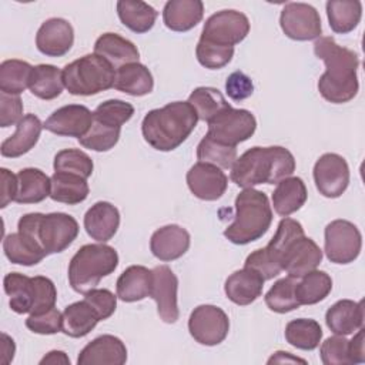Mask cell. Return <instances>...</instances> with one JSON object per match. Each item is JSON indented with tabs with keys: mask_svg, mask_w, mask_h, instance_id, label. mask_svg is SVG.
<instances>
[{
	"mask_svg": "<svg viewBox=\"0 0 365 365\" xmlns=\"http://www.w3.org/2000/svg\"><path fill=\"white\" fill-rule=\"evenodd\" d=\"M314 53L325 64V71L317 84L322 98L334 104L351 101L359 88L358 54L339 46L329 36H321L315 40Z\"/></svg>",
	"mask_w": 365,
	"mask_h": 365,
	"instance_id": "1",
	"label": "cell"
},
{
	"mask_svg": "<svg viewBox=\"0 0 365 365\" xmlns=\"http://www.w3.org/2000/svg\"><path fill=\"white\" fill-rule=\"evenodd\" d=\"M295 171V158L281 145L252 147L237 157L231 167V181L241 188L258 184H278Z\"/></svg>",
	"mask_w": 365,
	"mask_h": 365,
	"instance_id": "2",
	"label": "cell"
},
{
	"mask_svg": "<svg viewBox=\"0 0 365 365\" xmlns=\"http://www.w3.org/2000/svg\"><path fill=\"white\" fill-rule=\"evenodd\" d=\"M197 121V113L188 101H174L148 111L143 118L141 133L153 148L173 151L190 137Z\"/></svg>",
	"mask_w": 365,
	"mask_h": 365,
	"instance_id": "3",
	"label": "cell"
},
{
	"mask_svg": "<svg viewBox=\"0 0 365 365\" xmlns=\"http://www.w3.org/2000/svg\"><path fill=\"white\" fill-rule=\"evenodd\" d=\"M272 222V208L267 194L244 188L235 198L234 221L224 230V237L237 245L259 240Z\"/></svg>",
	"mask_w": 365,
	"mask_h": 365,
	"instance_id": "4",
	"label": "cell"
},
{
	"mask_svg": "<svg viewBox=\"0 0 365 365\" xmlns=\"http://www.w3.org/2000/svg\"><path fill=\"white\" fill-rule=\"evenodd\" d=\"M17 231L40 242L47 255L68 248L78 235V222L66 212H30L19 220Z\"/></svg>",
	"mask_w": 365,
	"mask_h": 365,
	"instance_id": "5",
	"label": "cell"
},
{
	"mask_svg": "<svg viewBox=\"0 0 365 365\" xmlns=\"http://www.w3.org/2000/svg\"><path fill=\"white\" fill-rule=\"evenodd\" d=\"M118 265L117 251L104 242L86 244L68 264V282L78 294L96 288L98 282L113 274Z\"/></svg>",
	"mask_w": 365,
	"mask_h": 365,
	"instance_id": "6",
	"label": "cell"
},
{
	"mask_svg": "<svg viewBox=\"0 0 365 365\" xmlns=\"http://www.w3.org/2000/svg\"><path fill=\"white\" fill-rule=\"evenodd\" d=\"M61 71L64 87L73 96H94L114 87L115 68L96 53L66 64Z\"/></svg>",
	"mask_w": 365,
	"mask_h": 365,
	"instance_id": "7",
	"label": "cell"
},
{
	"mask_svg": "<svg viewBox=\"0 0 365 365\" xmlns=\"http://www.w3.org/2000/svg\"><path fill=\"white\" fill-rule=\"evenodd\" d=\"M304 228L301 222L292 218H282L278 224V228L271 238V241L267 244V247L255 250L251 252L245 262L244 267L252 268L258 271L265 281L272 279L277 277L282 268H281V258L287 250V247L298 237L304 235Z\"/></svg>",
	"mask_w": 365,
	"mask_h": 365,
	"instance_id": "8",
	"label": "cell"
},
{
	"mask_svg": "<svg viewBox=\"0 0 365 365\" xmlns=\"http://www.w3.org/2000/svg\"><path fill=\"white\" fill-rule=\"evenodd\" d=\"M324 237V251L331 262L349 264L359 257L362 235L354 222L334 220L325 227Z\"/></svg>",
	"mask_w": 365,
	"mask_h": 365,
	"instance_id": "9",
	"label": "cell"
},
{
	"mask_svg": "<svg viewBox=\"0 0 365 365\" xmlns=\"http://www.w3.org/2000/svg\"><path fill=\"white\" fill-rule=\"evenodd\" d=\"M207 124L208 131L205 135L218 143L234 147L242 141H247L257 128V120L251 111L232 107L224 110Z\"/></svg>",
	"mask_w": 365,
	"mask_h": 365,
	"instance_id": "10",
	"label": "cell"
},
{
	"mask_svg": "<svg viewBox=\"0 0 365 365\" xmlns=\"http://www.w3.org/2000/svg\"><path fill=\"white\" fill-rule=\"evenodd\" d=\"M250 33L248 17L237 10H221L211 14L202 27L200 40L234 47Z\"/></svg>",
	"mask_w": 365,
	"mask_h": 365,
	"instance_id": "11",
	"label": "cell"
},
{
	"mask_svg": "<svg viewBox=\"0 0 365 365\" xmlns=\"http://www.w3.org/2000/svg\"><path fill=\"white\" fill-rule=\"evenodd\" d=\"M188 331L198 344L214 346L227 338L230 331V319L220 307L210 304L198 305L190 314Z\"/></svg>",
	"mask_w": 365,
	"mask_h": 365,
	"instance_id": "12",
	"label": "cell"
},
{
	"mask_svg": "<svg viewBox=\"0 0 365 365\" xmlns=\"http://www.w3.org/2000/svg\"><path fill=\"white\" fill-rule=\"evenodd\" d=\"M279 26L287 37L297 41L317 40L322 34L319 13L307 3H287L281 10Z\"/></svg>",
	"mask_w": 365,
	"mask_h": 365,
	"instance_id": "13",
	"label": "cell"
},
{
	"mask_svg": "<svg viewBox=\"0 0 365 365\" xmlns=\"http://www.w3.org/2000/svg\"><path fill=\"white\" fill-rule=\"evenodd\" d=\"M315 187L327 198L341 197L349 185V167L346 160L335 153L322 154L314 165Z\"/></svg>",
	"mask_w": 365,
	"mask_h": 365,
	"instance_id": "14",
	"label": "cell"
},
{
	"mask_svg": "<svg viewBox=\"0 0 365 365\" xmlns=\"http://www.w3.org/2000/svg\"><path fill=\"white\" fill-rule=\"evenodd\" d=\"M151 271L153 284L150 297L157 304L158 317L167 324H174L180 317L177 304L178 278L167 265H157Z\"/></svg>",
	"mask_w": 365,
	"mask_h": 365,
	"instance_id": "15",
	"label": "cell"
},
{
	"mask_svg": "<svg viewBox=\"0 0 365 365\" xmlns=\"http://www.w3.org/2000/svg\"><path fill=\"white\" fill-rule=\"evenodd\" d=\"M94 121L93 113L81 104H68L57 108L44 121L43 127L57 135L81 138Z\"/></svg>",
	"mask_w": 365,
	"mask_h": 365,
	"instance_id": "16",
	"label": "cell"
},
{
	"mask_svg": "<svg viewBox=\"0 0 365 365\" xmlns=\"http://www.w3.org/2000/svg\"><path fill=\"white\" fill-rule=\"evenodd\" d=\"M185 180L190 191L204 201L220 200L228 185V178L220 167L201 161L188 170Z\"/></svg>",
	"mask_w": 365,
	"mask_h": 365,
	"instance_id": "17",
	"label": "cell"
},
{
	"mask_svg": "<svg viewBox=\"0 0 365 365\" xmlns=\"http://www.w3.org/2000/svg\"><path fill=\"white\" fill-rule=\"evenodd\" d=\"M322 261V251L318 244L309 238L301 235L295 238L285 250L281 258V268L289 277L301 278L305 274L317 269Z\"/></svg>",
	"mask_w": 365,
	"mask_h": 365,
	"instance_id": "18",
	"label": "cell"
},
{
	"mask_svg": "<svg viewBox=\"0 0 365 365\" xmlns=\"http://www.w3.org/2000/svg\"><path fill=\"white\" fill-rule=\"evenodd\" d=\"M73 43V26L61 17H51L46 20L36 34L37 50L48 57H61L67 54Z\"/></svg>",
	"mask_w": 365,
	"mask_h": 365,
	"instance_id": "19",
	"label": "cell"
},
{
	"mask_svg": "<svg viewBox=\"0 0 365 365\" xmlns=\"http://www.w3.org/2000/svg\"><path fill=\"white\" fill-rule=\"evenodd\" d=\"M127 361L124 342L114 335H101L88 342L78 354V365H123Z\"/></svg>",
	"mask_w": 365,
	"mask_h": 365,
	"instance_id": "20",
	"label": "cell"
},
{
	"mask_svg": "<svg viewBox=\"0 0 365 365\" xmlns=\"http://www.w3.org/2000/svg\"><path fill=\"white\" fill-rule=\"evenodd\" d=\"M190 242L191 237L185 228L177 224H168L153 232L150 250L160 261H174L188 251Z\"/></svg>",
	"mask_w": 365,
	"mask_h": 365,
	"instance_id": "21",
	"label": "cell"
},
{
	"mask_svg": "<svg viewBox=\"0 0 365 365\" xmlns=\"http://www.w3.org/2000/svg\"><path fill=\"white\" fill-rule=\"evenodd\" d=\"M120 227V212L115 205L98 201L91 205L84 215V228L88 237L97 242L110 241Z\"/></svg>",
	"mask_w": 365,
	"mask_h": 365,
	"instance_id": "22",
	"label": "cell"
},
{
	"mask_svg": "<svg viewBox=\"0 0 365 365\" xmlns=\"http://www.w3.org/2000/svg\"><path fill=\"white\" fill-rule=\"evenodd\" d=\"M265 279L262 275L248 267L232 272L224 284L227 298L237 305H250L262 294Z\"/></svg>",
	"mask_w": 365,
	"mask_h": 365,
	"instance_id": "23",
	"label": "cell"
},
{
	"mask_svg": "<svg viewBox=\"0 0 365 365\" xmlns=\"http://www.w3.org/2000/svg\"><path fill=\"white\" fill-rule=\"evenodd\" d=\"M43 124L34 114H26L17 124L16 133L1 143L0 153L7 158H17L29 153L38 141Z\"/></svg>",
	"mask_w": 365,
	"mask_h": 365,
	"instance_id": "24",
	"label": "cell"
},
{
	"mask_svg": "<svg viewBox=\"0 0 365 365\" xmlns=\"http://www.w3.org/2000/svg\"><path fill=\"white\" fill-rule=\"evenodd\" d=\"M327 327L335 335H349L364 327V302L339 299L325 314Z\"/></svg>",
	"mask_w": 365,
	"mask_h": 365,
	"instance_id": "25",
	"label": "cell"
},
{
	"mask_svg": "<svg viewBox=\"0 0 365 365\" xmlns=\"http://www.w3.org/2000/svg\"><path fill=\"white\" fill-rule=\"evenodd\" d=\"M204 16V4L200 0H170L163 9V21L173 31L194 29Z\"/></svg>",
	"mask_w": 365,
	"mask_h": 365,
	"instance_id": "26",
	"label": "cell"
},
{
	"mask_svg": "<svg viewBox=\"0 0 365 365\" xmlns=\"http://www.w3.org/2000/svg\"><path fill=\"white\" fill-rule=\"evenodd\" d=\"M94 53L106 58L115 70L128 63H137L140 51L137 46L115 33H104L94 43Z\"/></svg>",
	"mask_w": 365,
	"mask_h": 365,
	"instance_id": "27",
	"label": "cell"
},
{
	"mask_svg": "<svg viewBox=\"0 0 365 365\" xmlns=\"http://www.w3.org/2000/svg\"><path fill=\"white\" fill-rule=\"evenodd\" d=\"M153 271L143 265H130L117 279V297L124 302H135L150 297Z\"/></svg>",
	"mask_w": 365,
	"mask_h": 365,
	"instance_id": "28",
	"label": "cell"
},
{
	"mask_svg": "<svg viewBox=\"0 0 365 365\" xmlns=\"http://www.w3.org/2000/svg\"><path fill=\"white\" fill-rule=\"evenodd\" d=\"M3 251L11 264L31 267L47 255L37 240L21 232H11L3 240Z\"/></svg>",
	"mask_w": 365,
	"mask_h": 365,
	"instance_id": "29",
	"label": "cell"
},
{
	"mask_svg": "<svg viewBox=\"0 0 365 365\" xmlns=\"http://www.w3.org/2000/svg\"><path fill=\"white\" fill-rule=\"evenodd\" d=\"M114 88L133 97H141L153 91L154 78L144 64L128 63L115 70Z\"/></svg>",
	"mask_w": 365,
	"mask_h": 365,
	"instance_id": "30",
	"label": "cell"
},
{
	"mask_svg": "<svg viewBox=\"0 0 365 365\" xmlns=\"http://www.w3.org/2000/svg\"><path fill=\"white\" fill-rule=\"evenodd\" d=\"M51 180L38 168H23L17 173V195L19 204H37L50 197Z\"/></svg>",
	"mask_w": 365,
	"mask_h": 365,
	"instance_id": "31",
	"label": "cell"
},
{
	"mask_svg": "<svg viewBox=\"0 0 365 365\" xmlns=\"http://www.w3.org/2000/svg\"><path fill=\"white\" fill-rule=\"evenodd\" d=\"M50 198L57 202L74 205L83 202L90 192L87 178L63 171H54L50 177Z\"/></svg>",
	"mask_w": 365,
	"mask_h": 365,
	"instance_id": "32",
	"label": "cell"
},
{
	"mask_svg": "<svg viewBox=\"0 0 365 365\" xmlns=\"http://www.w3.org/2000/svg\"><path fill=\"white\" fill-rule=\"evenodd\" d=\"M308 192L305 182L299 177L281 180L272 192V205L277 214L288 217L298 211L307 201Z\"/></svg>",
	"mask_w": 365,
	"mask_h": 365,
	"instance_id": "33",
	"label": "cell"
},
{
	"mask_svg": "<svg viewBox=\"0 0 365 365\" xmlns=\"http://www.w3.org/2000/svg\"><path fill=\"white\" fill-rule=\"evenodd\" d=\"M4 292L10 297L9 305L16 314H30L34 307L36 287L33 277L20 272H9L3 279Z\"/></svg>",
	"mask_w": 365,
	"mask_h": 365,
	"instance_id": "34",
	"label": "cell"
},
{
	"mask_svg": "<svg viewBox=\"0 0 365 365\" xmlns=\"http://www.w3.org/2000/svg\"><path fill=\"white\" fill-rule=\"evenodd\" d=\"M98 321V314L86 299L77 301L63 311V332L71 338H83L96 328Z\"/></svg>",
	"mask_w": 365,
	"mask_h": 365,
	"instance_id": "35",
	"label": "cell"
},
{
	"mask_svg": "<svg viewBox=\"0 0 365 365\" xmlns=\"http://www.w3.org/2000/svg\"><path fill=\"white\" fill-rule=\"evenodd\" d=\"M117 14L127 29L138 34L150 31L158 16L153 6L141 0L117 1Z\"/></svg>",
	"mask_w": 365,
	"mask_h": 365,
	"instance_id": "36",
	"label": "cell"
},
{
	"mask_svg": "<svg viewBox=\"0 0 365 365\" xmlns=\"http://www.w3.org/2000/svg\"><path fill=\"white\" fill-rule=\"evenodd\" d=\"M332 31L346 34L356 29L362 17V3L358 0H329L325 4Z\"/></svg>",
	"mask_w": 365,
	"mask_h": 365,
	"instance_id": "37",
	"label": "cell"
},
{
	"mask_svg": "<svg viewBox=\"0 0 365 365\" xmlns=\"http://www.w3.org/2000/svg\"><path fill=\"white\" fill-rule=\"evenodd\" d=\"M29 88L41 100H53L58 97L64 88L63 71L53 64H38L31 70Z\"/></svg>",
	"mask_w": 365,
	"mask_h": 365,
	"instance_id": "38",
	"label": "cell"
},
{
	"mask_svg": "<svg viewBox=\"0 0 365 365\" xmlns=\"http://www.w3.org/2000/svg\"><path fill=\"white\" fill-rule=\"evenodd\" d=\"M332 291V278L325 271L314 269L297 282L295 295L299 305H314L324 301Z\"/></svg>",
	"mask_w": 365,
	"mask_h": 365,
	"instance_id": "39",
	"label": "cell"
},
{
	"mask_svg": "<svg viewBox=\"0 0 365 365\" xmlns=\"http://www.w3.org/2000/svg\"><path fill=\"white\" fill-rule=\"evenodd\" d=\"M285 339L297 349L312 351L322 339V328L315 319L297 318L287 324Z\"/></svg>",
	"mask_w": 365,
	"mask_h": 365,
	"instance_id": "40",
	"label": "cell"
},
{
	"mask_svg": "<svg viewBox=\"0 0 365 365\" xmlns=\"http://www.w3.org/2000/svg\"><path fill=\"white\" fill-rule=\"evenodd\" d=\"M188 103L197 113L198 120L207 123L231 107L222 93L214 87H197L190 94Z\"/></svg>",
	"mask_w": 365,
	"mask_h": 365,
	"instance_id": "41",
	"label": "cell"
},
{
	"mask_svg": "<svg viewBox=\"0 0 365 365\" xmlns=\"http://www.w3.org/2000/svg\"><path fill=\"white\" fill-rule=\"evenodd\" d=\"M33 66L27 61L10 58L0 64V91L11 96L21 94L29 87Z\"/></svg>",
	"mask_w": 365,
	"mask_h": 365,
	"instance_id": "42",
	"label": "cell"
},
{
	"mask_svg": "<svg viewBox=\"0 0 365 365\" xmlns=\"http://www.w3.org/2000/svg\"><path fill=\"white\" fill-rule=\"evenodd\" d=\"M295 288L297 278L288 275L285 278L278 279L264 297L267 307L277 314H285L299 308L301 305L297 299Z\"/></svg>",
	"mask_w": 365,
	"mask_h": 365,
	"instance_id": "43",
	"label": "cell"
},
{
	"mask_svg": "<svg viewBox=\"0 0 365 365\" xmlns=\"http://www.w3.org/2000/svg\"><path fill=\"white\" fill-rule=\"evenodd\" d=\"M197 158L201 163H208L228 170L237 160V147L218 143L205 135L197 145Z\"/></svg>",
	"mask_w": 365,
	"mask_h": 365,
	"instance_id": "44",
	"label": "cell"
},
{
	"mask_svg": "<svg viewBox=\"0 0 365 365\" xmlns=\"http://www.w3.org/2000/svg\"><path fill=\"white\" fill-rule=\"evenodd\" d=\"M120 133V127H111L94 120L87 134L78 138V143L88 150L103 153L111 150L118 143Z\"/></svg>",
	"mask_w": 365,
	"mask_h": 365,
	"instance_id": "45",
	"label": "cell"
},
{
	"mask_svg": "<svg viewBox=\"0 0 365 365\" xmlns=\"http://www.w3.org/2000/svg\"><path fill=\"white\" fill-rule=\"evenodd\" d=\"M53 167H54V171L71 173V174H77L84 178H88L93 174L94 164L90 155L86 154L84 151L76 150V148H67L56 154Z\"/></svg>",
	"mask_w": 365,
	"mask_h": 365,
	"instance_id": "46",
	"label": "cell"
},
{
	"mask_svg": "<svg viewBox=\"0 0 365 365\" xmlns=\"http://www.w3.org/2000/svg\"><path fill=\"white\" fill-rule=\"evenodd\" d=\"M94 120L111 127H120L134 115V107L123 100H107L93 111Z\"/></svg>",
	"mask_w": 365,
	"mask_h": 365,
	"instance_id": "47",
	"label": "cell"
},
{
	"mask_svg": "<svg viewBox=\"0 0 365 365\" xmlns=\"http://www.w3.org/2000/svg\"><path fill=\"white\" fill-rule=\"evenodd\" d=\"M195 56L202 67L210 70H218L225 67L231 61L234 56V47L198 40L195 47Z\"/></svg>",
	"mask_w": 365,
	"mask_h": 365,
	"instance_id": "48",
	"label": "cell"
},
{
	"mask_svg": "<svg viewBox=\"0 0 365 365\" xmlns=\"http://www.w3.org/2000/svg\"><path fill=\"white\" fill-rule=\"evenodd\" d=\"M26 327L40 335H53L63 331V314L57 308L47 309L40 314H30Z\"/></svg>",
	"mask_w": 365,
	"mask_h": 365,
	"instance_id": "49",
	"label": "cell"
},
{
	"mask_svg": "<svg viewBox=\"0 0 365 365\" xmlns=\"http://www.w3.org/2000/svg\"><path fill=\"white\" fill-rule=\"evenodd\" d=\"M321 361L325 365H351L348 352V339L345 335L327 338L319 348Z\"/></svg>",
	"mask_w": 365,
	"mask_h": 365,
	"instance_id": "50",
	"label": "cell"
},
{
	"mask_svg": "<svg viewBox=\"0 0 365 365\" xmlns=\"http://www.w3.org/2000/svg\"><path fill=\"white\" fill-rule=\"evenodd\" d=\"M33 281L36 287V299L30 314H40L54 308L57 301V289L54 282L50 278L43 275L33 277Z\"/></svg>",
	"mask_w": 365,
	"mask_h": 365,
	"instance_id": "51",
	"label": "cell"
},
{
	"mask_svg": "<svg viewBox=\"0 0 365 365\" xmlns=\"http://www.w3.org/2000/svg\"><path fill=\"white\" fill-rule=\"evenodd\" d=\"M84 299L96 309L100 321L110 318L117 308V295L106 288H93L84 294Z\"/></svg>",
	"mask_w": 365,
	"mask_h": 365,
	"instance_id": "52",
	"label": "cell"
},
{
	"mask_svg": "<svg viewBox=\"0 0 365 365\" xmlns=\"http://www.w3.org/2000/svg\"><path fill=\"white\" fill-rule=\"evenodd\" d=\"M225 93L234 101H242L254 93L252 80L242 71H234L227 77Z\"/></svg>",
	"mask_w": 365,
	"mask_h": 365,
	"instance_id": "53",
	"label": "cell"
},
{
	"mask_svg": "<svg viewBox=\"0 0 365 365\" xmlns=\"http://www.w3.org/2000/svg\"><path fill=\"white\" fill-rule=\"evenodd\" d=\"M23 103L19 96L0 93V125L10 127L23 118Z\"/></svg>",
	"mask_w": 365,
	"mask_h": 365,
	"instance_id": "54",
	"label": "cell"
},
{
	"mask_svg": "<svg viewBox=\"0 0 365 365\" xmlns=\"http://www.w3.org/2000/svg\"><path fill=\"white\" fill-rule=\"evenodd\" d=\"M0 174H1L0 207L6 208L11 201L16 200V195H17V174H13L7 168H1Z\"/></svg>",
	"mask_w": 365,
	"mask_h": 365,
	"instance_id": "55",
	"label": "cell"
},
{
	"mask_svg": "<svg viewBox=\"0 0 365 365\" xmlns=\"http://www.w3.org/2000/svg\"><path fill=\"white\" fill-rule=\"evenodd\" d=\"M348 352L351 364H364L365 362V349H364V327L358 329L351 341H348Z\"/></svg>",
	"mask_w": 365,
	"mask_h": 365,
	"instance_id": "56",
	"label": "cell"
},
{
	"mask_svg": "<svg viewBox=\"0 0 365 365\" xmlns=\"http://www.w3.org/2000/svg\"><path fill=\"white\" fill-rule=\"evenodd\" d=\"M3 338V344H1V364L7 365L13 361L14 358V352H16V345L13 338H10L7 334H1Z\"/></svg>",
	"mask_w": 365,
	"mask_h": 365,
	"instance_id": "57",
	"label": "cell"
},
{
	"mask_svg": "<svg viewBox=\"0 0 365 365\" xmlns=\"http://www.w3.org/2000/svg\"><path fill=\"white\" fill-rule=\"evenodd\" d=\"M46 364H51V365H70V358L66 355L64 351H50L47 355H44L40 359V365H46Z\"/></svg>",
	"mask_w": 365,
	"mask_h": 365,
	"instance_id": "58",
	"label": "cell"
},
{
	"mask_svg": "<svg viewBox=\"0 0 365 365\" xmlns=\"http://www.w3.org/2000/svg\"><path fill=\"white\" fill-rule=\"evenodd\" d=\"M272 362H302V364H307L305 359H301V358H298V356H292L289 352H284V351L275 352V354L268 359V364H272Z\"/></svg>",
	"mask_w": 365,
	"mask_h": 365,
	"instance_id": "59",
	"label": "cell"
}]
</instances>
